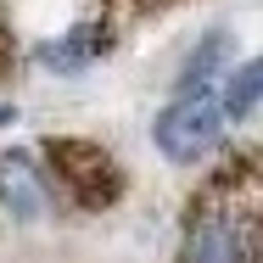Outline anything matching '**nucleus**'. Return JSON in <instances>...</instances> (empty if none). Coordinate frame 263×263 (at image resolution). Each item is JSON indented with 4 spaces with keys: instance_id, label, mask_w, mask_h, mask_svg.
<instances>
[{
    "instance_id": "nucleus-7",
    "label": "nucleus",
    "mask_w": 263,
    "mask_h": 263,
    "mask_svg": "<svg viewBox=\"0 0 263 263\" xmlns=\"http://www.w3.org/2000/svg\"><path fill=\"white\" fill-rule=\"evenodd\" d=\"M224 56H230V34L218 28V34H208V40L196 45V56L185 62V73H179V96H185V90H202V84H218Z\"/></svg>"
},
{
    "instance_id": "nucleus-6",
    "label": "nucleus",
    "mask_w": 263,
    "mask_h": 263,
    "mask_svg": "<svg viewBox=\"0 0 263 263\" xmlns=\"http://www.w3.org/2000/svg\"><path fill=\"white\" fill-rule=\"evenodd\" d=\"M224 112H230V123H241V118H252L263 106V56H252V62H241L224 84Z\"/></svg>"
},
{
    "instance_id": "nucleus-5",
    "label": "nucleus",
    "mask_w": 263,
    "mask_h": 263,
    "mask_svg": "<svg viewBox=\"0 0 263 263\" xmlns=\"http://www.w3.org/2000/svg\"><path fill=\"white\" fill-rule=\"evenodd\" d=\"M51 202V185L40 174V157L28 152H0V213L11 218H40Z\"/></svg>"
},
{
    "instance_id": "nucleus-2",
    "label": "nucleus",
    "mask_w": 263,
    "mask_h": 263,
    "mask_svg": "<svg viewBox=\"0 0 263 263\" xmlns=\"http://www.w3.org/2000/svg\"><path fill=\"white\" fill-rule=\"evenodd\" d=\"M40 174L67 208H84V213H106L129 185L118 157L96 140H84V135H51L40 146Z\"/></svg>"
},
{
    "instance_id": "nucleus-3",
    "label": "nucleus",
    "mask_w": 263,
    "mask_h": 263,
    "mask_svg": "<svg viewBox=\"0 0 263 263\" xmlns=\"http://www.w3.org/2000/svg\"><path fill=\"white\" fill-rule=\"evenodd\" d=\"M224 84V79H218ZM202 84V90H185L157 112L152 123V140L174 168H191V162L224 152V135H230V112H224V90Z\"/></svg>"
},
{
    "instance_id": "nucleus-8",
    "label": "nucleus",
    "mask_w": 263,
    "mask_h": 263,
    "mask_svg": "<svg viewBox=\"0 0 263 263\" xmlns=\"http://www.w3.org/2000/svg\"><path fill=\"white\" fill-rule=\"evenodd\" d=\"M101 11V23H112V28H129V23H146V17H157V11H168V6H179V0H96Z\"/></svg>"
},
{
    "instance_id": "nucleus-9",
    "label": "nucleus",
    "mask_w": 263,
    "mask_h": 263,
    "mask_svg": "<svg viewBox=\"0 0 263 263\" xmlns=\"http://www.w3.org/2000/svg\"><path fill=\"white\" fill-rule=\"evenodd\" d=\"M11 67H17V34H11V17L0 11V84L11 79Z\"/></svg>"
},
{
    "instance_id": "nucleus-4",
    "label": "nucleus",
    "mask_w": 263,
    "mask_h": 263,
    "mask_svg": "<svg viewBox=\"0 0 263 263\" xmlns=\"http://www.w3.org/2000/svg\"><path fill=\"white\" fill-rule=\"evenodd\" d=\"M112 45H118V28L101 23V17H90V23H73L67 34L45 40V45H40V62H45L51 73H84V67H96Z\"/></svg>"
},
{
    "instance_id": "nucleus-1",
    "label": "nucleus",
    "mask_w": 263,
    "mask_h": 263,
    "mask_svg": "<svg viewBox=\"0 0 263 263\" xmlns=\"http://www.w3.org/2000/svg\"><path fill=\"white\" fill-rule=\"evenodd\" d=\"M174 263H263V146H224L196 179Z\"/></svg>"
}]
</instances>
